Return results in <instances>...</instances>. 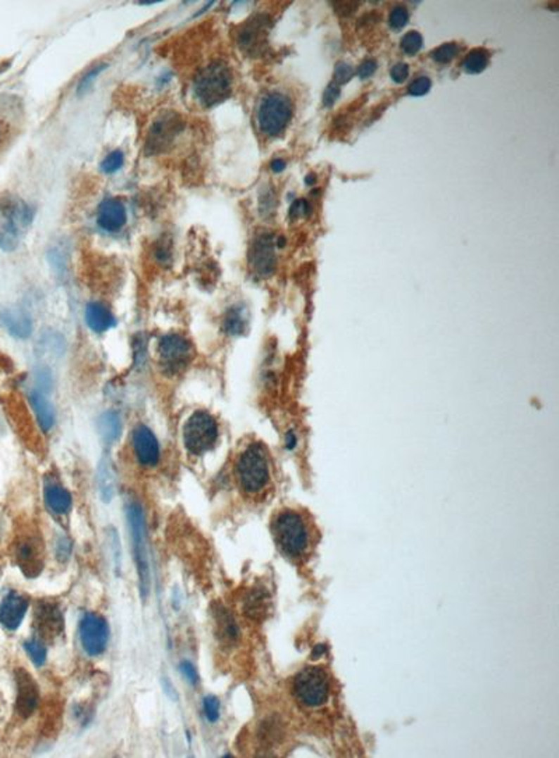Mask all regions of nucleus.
<instances>
[{"label":"nucleus","instance_id":"f257e3e1","mask_svg":"<svg viewBox=\"0 0 559 758\" xmlns=\"http://www.w3.org/2000/svg\"><path fill=\"white\" fill-rule=\"evenodd\" d=\"M272 532L280 550L294 561L308 560L319 542V532L306 514L282 509L275 516Z\"/></svg>","mask_w":559,"mask_h":758},{"label":"nucleus","instance_id":"f03ea898","mask_svg":"<svg viewBox=\"0 0 559 758\" xmlns=\"http://www.w3.org/2000/svg\"><path fill=\"white\" fill-rule=\"evenodd\" d=\"M235 473L241 488L251 495L263 492L272 480L268 449L258 442L248 445L237 459Z\"/></svg>","mask_w":559,"mask_h":758},{"label":"nucleus","instance_id":"7ed1b4c3","mask_svg":"<svg viewBox=\"0 0 559 758\" xmlns=\"http://www.w3.org/2000/svg\"><path fill=\"white\" fill-rule=\"evenodd\" d=\"M232 89V73L227 63L211 62L204 66L194 79V97L206 106L211 108L227 99Z\"/></svg>","mask_w":559,"mask_h":758},{"label":"nucleus","instance_id":"20e7f679","mask_svg":"<svg viewBox=\"0 0 559 758\" xmlns=\"http://www.w3.org/2000/svg\"><path fill=\"white\" fill-rule=\"evenodd\" d=\"M332 692V681L327 670L310 666L301 670L292 681V694L305 708H319L327 702Z\"/></svg>","mask_w":559,"mask_h":758},{"label":"nucleus","instance_id":"39448f33","mask_svg":"<svg viewBox=\"0 0 559 758\" xmlns=\"http://www.w3.org/2000/svg\"><path fill=\"white\" fill-rule=\"evenodd\" d=\"M127 522L132 535L134 561L137 567L140 593L146 599L150 592V561L146 542V522L143 508L137 502L127 505Z\"/></svg>","mask_w":559,"mask_h":758},{"label":"nucleus","instance_id":"423d86ee","mask_svg":"<svg viewBox=\"0 0 559 758\" xmlns=\"http://www.w3.org/2000/svg\"><path fill=\"white\" fill-rule=\"evenodd\" d=\"M218 440V424L207 411H194L187 418L184 428V442L193 455H203L210 451Z\"/></svg>","mask_w":559,"mask_h":758},{"label":"nucleus","instance_id":"0eeeda50","mask_svg":"<svg viewBox=\"0 0 559 758\" xmlns=\"http://www.w3.org/2000/svg\"><path fill=\"white\" fill-rule=\"evenodd\" d=\"M292 118V104L288 97L272 93L266 95L258 111V123L262 133L268 136H279L288 126Z\"/></svg>","mask_w":559,"mask_h":758},{"label":"nucleus","instance_id":"6e6552de","mask_svg":"<svg viewBox=\"0 0 559 758\" xmlns=\"http://www.w3.org/2000/svg\"><path fill=\"white\" fill-rule=\"evenodd\" d=\"M184 128L185 123L180 113L174 111H167L161 113L153 122L149 130L146 140V153L153 156L167 151L181 135Z\"/></svg>","mask_w":559,"mask_h":758},{"label":"nucleus","instance_id":"1a4fd4ad","mask_svg":"<svg viewBox=\"0 0 559 758\" xmlns=\"http://www.w3.org/2000/svg\"><path fill=\"white\" fill-rule=\"evenodd\" d=\"M193 359V349L187 337L181 335H167L158 344V361L167 375L182 373Z\"/></svg>","mask_w":559,"mask_h":758},{"label":"nucleus","instance_id":"9d476101","mask_svg":"<svg viewBox=\"0 0 559 758\" xmlns=\"http://www.w3.org/2000/svg\"><path fill=\"white\" fill-rule=\"evenodd\" d=\"M34 628L45 641L59 638L65 631V619L59 604L51 600L38 602L34 610Z\"/></svg>","mask_w":559,"mask_h":758},{"label":"nucleus","instance_id":"9b49d317","mask_svg":"<svg viewBox=\"0 0 559 758\" xmlns=\"http://www.w3.org/2000/svg\"><path fill=\"white\" fill-rule=\"evenodd\" d=\"M80 641L90 657L101 655L108 644L106 621L94 613H87L80 621Z\"/></svg>","mask_w":559,"mask_h":758},{"label":"nucleus","instance_id":"f8f14e48","mask_svg":"<svg viewBox=\"0 0 559 758\" xmlns=\"http://www.w3.org/2000/svg\"><path fill=\"white\" fill-rule=\"evenodd\" d=\"M269 31V17L265 14L255 15L246 21L238 31L237 41L239 48L248 55H258L265 44Z\"/></svg>","mask_w":559,"mask_h":758},{"label":"nucleus","instance_id":"ddd939ff","mask_svg":"<svg viewBox=\"0 0 559 758\" xmlns=\"http://www.w3.org/2000/svg\"><path fill=\"white\" fill-rule=\"evenodd\" d=\"M276 238L272 234L256 237L251 247L249 262L252 269L260 276H269L276 269Z\"/></svg>","mask_w":559,"mask_h":758},{"label":"nucleus","instance_id":"4468645a","mask_svg":"<svg viewBox=\"0 0 559 758\" xmlns=\"http://www.w3.org/2000/svg\"><path fill=\"white\" fill-rule=\"evenodd\" d=\"M15 683H17V700L15 711L20 716L28 718L37 709L39 704V691L32 676L24 670H15Z\"/></svg>","mask_w":559,"mask_h":758},{"label":"nucleus","instance_id":"2eb2a0df","mask_svg":"<svg viewBox=\"0 0 559 758\" xmlns=\"http://www.w3.org/2000/svg\"><path fill=\"white\" fill-rule=\"evenodd\" d=\"M133 448L137 461L143 466H154L160 459V447L153 431L139 424L133 431Z\"/></svg>","mask_w":559,"mask_h":758},{"label":"nucleus","instance_id":"dca6fc26","mask_svg":"<svg viewBox=\"0 0 559 758\" xmlns=\"http://www.w3.org/2000/svg\"><path fill=\"white\" fill-rule=\"evenodd\" d=\"M15 561L21 571L34 578L42 571V546L34 538L23 539L15 546Z\"/></svg>","mask_w":559,"mask_h":758},{"label":"nucleus","instance_id":"f3484780","mask_svg":"<svg viewBox=\"0 0 559 758\" xmlns=\"http://www.w3.org/2000/svg\"><path fill=\"white\" fill-rule=\"evenodd\" d=\"M27 610V597L18 592L10 590L0 603V624L7 630L18 628Z\"/></svg>","mask_w":559,"mask_h":758},{"label":"nucleus","instance_id":"a211bd4d","mask_svg":"<svg viewBox=\"0 0 559 758\" xmlns=\"http://www.w3.org/2000/svg\"><path fill=\"white\" fill-rule=\"evenodd\" d=\"M126 207L120 200L108 199L99 204L96 213V223L102 230L108 232H116L122 230V227L126 224Z\"/></svg>","mask_w":559,"mask_h":758},{"label":"nucleus","instance_id":"6ab92c4d","mask_svg":"<svg viewBox=\"0 0 559 758\" xmlns=\"http://www.w3.org/2000/svg\"><path fill=\"white\" fill-rule=\"evenodd\" d=\"M1 322L6 329L18 339H25L32 332V322L30 315L21 308H6L1 311Z\"/></svg>","mask_w":559,"mask_h":758},{"label":"nucleus","instance_id":"aec40b11","mask_svg":"<svg viewBox=\"0 0 559 758\" xmlns=\"http://www.w3.org/2000/svg\"><path fill=\"white\" fill-rule=\"evenodd\" d=\"M45 504L51 512L56 515H65L72 508V495L61 484L46 480L44 487Z\"/></svg>","mask_w":559,"mask_h":758},{"label":"nucleus","instance_id":"412c9836","mask_svg":"<svg viewBox=\"0 0 559 758\" xmlns=\"http://www.w3.org/2000/svg\"><path fill=\"white\" fill-rule=\"evenodd\" d=\"M96 485L101 499L103 502H111L115 495V473L112 461L108 455H103L98 464Z\"/></svg>","mask_w":559,"mask_h":758},{"label":"nucleus","instance_id":"4be33fe9","mask_svg":"<svg viewBox=\"0 0 559 758\" xmlns=\"http://www.w3.org/2000/svg\"><path fill=\"white\" fill-rule=\"evenodd\" d=\"M86 322L95 333H103L115 325V318L105 305L90 302L86 308Z\"/></svg>","mask_w":559,"mask_h":758},{"label":"nucleus","instance_id":"5701e85b","mask_svg":"<svg viewBox=\"0 0 559 758\" xmlns=\"http://www.w3.org/2000/svg\"><path fill=\"white\" fill-rule=\"evenodd\" d=\"M30 403L35 413V417L44 431H49L55 424V410L48 402L45 394L39 390L30 393Z\"/></svg>","mask_w":559,"mask_h":758},{"label":"nucleus","instance_id":"b1692460","mask_svg":"<svg viewBox=\"0 0 559 758\" xmlns=\"http://www.w3.org/2000/svg\"><path fill=\"white\" fill-rule=\"evenodd\" d=\"M96 427H98L99 437L106 444H112L120 437V431H122L120 416L116 411H112V410L105 411V413H102L99 416Z\"/></svg>","mask_w":559,"mask_h":758},{"label":"nucleus","instance_id":"393cba45","mask_svg":"<svg viewBox=\"0 0 559 758\" xmlns=\"http://www.w3.org/2000/svg\"><path fill=\"white\" fill-rule=\"evenodd\" d=\"M225 333L231 336H241L246 332L248 326V312L242 305H234L225 313L222 322Z\"/></svg>","mask_w":559,"mask_h":758},{"label":"nucleus","instance_id":"a878e982","mask_svg":"<svg viewBox=\"0 0 559 758\" xmlns=\"http://www.w3.org/2000/svg\"><path fill=\"white\" fill-rule=\"evenodd\" d=\"M215 621H217L218 635H220L221 641L234 642V641L238 640V637H239L238 626H237L235 620L232 619V616L221 606L217 607V610H215Z\"/></svg>","mask_w":559,"mask_h":758},{"label":"nucleus","instance_id":"bb28decb","mask_svg":"<svg viewBox=\"0 0 559 758\" xmlns=\"http://www.w3.org/2000/svg\"><path fill=\"white\" fill-rule=\"evenodd\" d=\"M268 607H269V599H268L266 590L253 589V590H251V593L245 599L244 610L249 617L258 620V619H262V617L266 616Z\"/></svg>","mask_w":559,"mask_h":758},{"label":"nucleus","instance_id":"cd10ccee","mask_svg":"<svg viewBox=\"0 0 559 758\" xmlns=\"http://www.w3.org/2000/svg\"><path fill=\"white\" fill-rule=\"evenodd\" d=\"M488 63H489V54L482 48H477L467 54L465 62H463V68L468 75H478L485 70Z\"/></svg>","mask_w":559,"mask_h":758},{"label":"nucleus","instance_id":"c85d7f7f","mask_svg":"<svg viewBox=\"0 0 559 758\" xmlns=\"http://www.w3.org/2000/svg\"><path fill=\"white\" fill-rule=\"evenodd\" d=\"M24 650L37 666H42L46 661V648L38 640H30L24 644Z\"/></svg>","mask_w":559,"mask_h":758},{"label":"nucleus","instance_id":"c756f323","mask_svg":"<svg viewBox=\"0 0 559 758\" xmlns=\"http://www.w3.org/2000/svg\"><path fill=\"white\" fill-rule=\"evenodd\" d=\"M458 52H459V46H458V44H455V42H449V44H444L442 46H439V48H436L435 51H432L431 56H432V59H434L435 62L445 65V63H449L452 59H455L456 55H458Z\"/></svg>","mask_w":559,"mask_h":758},{"label":"nucleus","instance_id":"7c9ffc66","mask_svg":"<svg viewBox=\"0 0 559 758\" xmlns=\"http://www.w3.org/2000/svg\"><path fill=\"white\" fill-rule=\"evenodd\" d=\"M422 48V37L417 31L407 32L401 39V49L406 55H415Z\"/></svg>","mask_w":559,"mask_h":758},{"label":"nucleus","instance_id":"2f4dec72","mask_svg":"<svg viewBox=\"0 0 559 758\" xmlns=\"http://www.w3.org/2000/svg\"><path fill=\"white\" fill-rule=\"evenodd\" d=\"M123 161H125L123 153L119 151V150H115V151H112V153H111V154L101 163V170H102L105 174H113V173H116L119 168H122Z\"/></svg>","mask_w":559,"mask_h":758},{"label":"nucleus","instance_id":"473e14b6","mask_svg":"<svg viewBox=\"0 0 559 758\" xmlns=\"http://www.w3.org/2000/svg\"><path fill=\"white\" fill-rule=\"evenodd\" d=\"M206 718L210 722H215L220 718V701L214 695H207L203 702Z\"/></svg>","mask_w":559,"mask_h":758},{"label":"nucleus","instance_id":"72a5a7b5","mask_svg":"<svg viewBox=\"0 0 559 758\" xmlns=\"http://www.w3.org/2000/svg\"><path fill=\"white\" fill-rule=\"evenodd\" d=\"M408 21V13L404 7H394L389 17V24L394 30H401Z\"/></svg>","mask_w":559,"mask_h":758},{"label":"nucleus","instance_id":"f704fd0d","mask_svg":"<svg viewBox=\"0 0 559 758\" xmlns=\"http://www.w3.org/2000/svg\"><path fill=\"white\" fill-rule=\"evenodd\" d=\"M353 75H354L353 66H350L348 63H344V62L337 63V66L334 69V85L340 86V85L347 83L353 77Z\"/></svg>","mask_w":559,"mask_h":758},{"label":"nucleus","instance_id":"c9c22d12","mask_svg":"<svg viewBox=\"0 0 559 758\" xmlns=\"http://www.w3.org/2000/svg\"><path fill=\"white\" fill-rule=\"evenodd\" d=\"M431 80L429 77L427 76H421L418 77L417 80H414L410 87H408V93L414 97H422V95L428 94V92L431 90Z\"/></svg>","mask_w":559,"mask_h":758},{"label":"nucleus","instance_id":"e433bc0d","mask_svg":"<svg viewBox=\"0 0 559 758\" xmlns=\"http://www.w3.org/2000/svg\"><path fill=\"white\" fill-rule=\"evenodd\" d=\"M105 69H106V65H99V66L94 68L93 70H90V72L82 79V82H80V85H79V89H77V93H79V94H84V93H87V92L90 90V87L93 86L94 80H95V79L99 76V73H101L102 70H105Z\"/></svg>","mask_w":559,"mask_h":758},{"label":"nucleus","instance_id":"4c0bfd02","mask_svg":"<svg viewBox=\"0 0 559 758\" xmlns=\"http://www.w3.org/2000/svg\"><path fill=\"white\" fill-rule=\"evenodd\" d=\"M408 73H410V69L406 63H397L391 68L390 70V76L393 79L394 83H403L407 77H408Z\"/></svg>","mask_w":559,"mask_h":758},{"label":"nucleus","instance_id":"58836bf2","mask_svg":"<svg viewBox=\"0 0 559 758\" xmlns=\"http://www.w3.org/2000/svg\"><path fill=\"white\" fill-rule=\"evenodd\" d=\"M310 209H309V204L306 200H296L292 203V206L289 207V217L292 218H298V217H302V216H306L309 214Z\"/></svg>","mask_w":559,"mask_h":758},{"label":"nucleus","instance_id":"ea45409f","mask_svg":"<svg viewBox=\"0 0 559 758\" xmlns=\"http://www.w3.org/2000/svg\"><path fill=\"white\" fill-rule=\"evenodd\" d=\"M376 69H377V63H376V61H373V59H367L365 62L361 63V66L358 68L357 73H358L360 79L365 80V79H370V77L372 76L373 73L376 72Z\"/></svg>","mask_w":559,"mask_h":758},{"label":"nucleus","instance_id":"a19ab883","mask_svg":"<svg viewBox=\"0 0 559 758\" xmlns=\"http://www.w3.org/2000/svg\"><path fill=\"white\" fill-rule=\"evenodd\" d=\"M180 670L181 673L184 674V677L187 678V681L193 685H196L199 683V674H197V670L193 664L190 662H182L180 666Z\"/></svg>","mask_w":559,"mask_h":758},{"label":"nucleus","instance_id":"79ce46f5","mask_svg":"<svg viewBox=\"0 0 559 758\" xmlns=\"http://www.w3.org/2000/svg\"><path fill=\"white\" fill-rule=\"evenodd\" d=\"M340 97V89L337 85L332 83L326 90H325V94H323V105L325 106H332L337 98Z\"/></svg>","mask_w":559,"mask_h":758},{"label":"nucleus","instance_id":"37998d69","mask_svg":"<svg viewBox=\"0 0 559 758\" xmlns=\"http://www.w3.org/2000/svg\"><path fill=\"white\" fill-rule=\"evenodd\" d=\"M70 550H72V545H70V542H69L66 538H62V539L58 542V549H56L58 559H59L61 561L68 560V557H69V554H70Z\"/></svg>","mask_w":559,"mask_h":758},{"label":"nucleus","instance_id":"c03bdc74","mask_svg":"<svg viewBox=\"0 0 559 758\" xmlns=\"http://www.w3.org/2000/svg\"><path fill=\"white\" fill-rule=\"evenodd\" d=\"M37 382H38V386L39 389H44L45 392L51 389V383H52V375L48 370H41L38 374H37Z\"/></svg>","mask_w":559,"mask_h":758},{"label":"nucleus","instance_id":"a18cd8bd","mask_svg":"<svg viewBox=\"0 0 559 758\" xmlns=\"http://www.w3.org/2000/svg\"><path fill=\"white\" fill-rule=\"evenodd\" d=\"M358 4H360V3H356V1H337V3H333L334 8H337L336 11L340 13V14H350V13H353Z\"/></svg>","mask_w":559,"mask_h":758},{"label":"nucleus","instance_id":"49530a36","mask_svg":"<svg viewBox=\"0 0 559 758\" xmlns=\"http://www.w3.org/2000/svg\"><path fill=\"white\" fill-rule=\"evenodd\" d=\"M285 447L288 449H294L296 447V435L294 433H291V431L285 437Z\"/></svg>","mask_w":559,"mask_h":758},{"label":"nucleus","instance_id":"de8ad7c7","mask_svg":"<svg viewBox=\"0 0 559 758\" xmlns=\"http://www.w3.org/2000/svg\"><path fill=\"white\" fill-rule=\"evenodd\" d=\"M284 168H285V163H284V160H280L279 159V160H275V161L272 163V170H273L275 173H281Z\"/></svg>","mask_w":559,"mask_h":758},{"label":"nucleus","instance_id":"09e8293b","mask_svg":"<svg viewBox=\"0 0 559 758\" xmlns=\"http://www.w3.org/2000/svg\"><path fill=\"white\" fill-rule=\"evenodd\" d=\"M325 652H326V647H323V645H318V647L315 648V652L312 654V657H313V658H319V657H322Z\"/></svg>","mask_w":559,"mask_h":758},{"label":"nucleus","instance_id":"8fccbe9b","mask_svg":"<svg viewBox=\"0 0 559 758\" xmlns=\"http://www.w3.org/2000/svg\"><path fill=\"white\" fill-rule=\"evenodd\" d=\"M305 182H306L308 185H312V184H315V182H316V175H315V174H310V175H308V178L305 180Z\"/></svg>","mask_w":559,"mask_h":758},{"label":"nucleus","instance_id":"3c124183","mask_svg":"<svg viewBox=\"0 0 559 758\" xmlns=\"http://www.w3.org/2000/svg\"><path fill=\"white\" fill-rule=\"evenodd\" d=\"M0 712H1V700H0Z\"/></svg>","mask_w":559,"mask_h":758}]
</instances>
